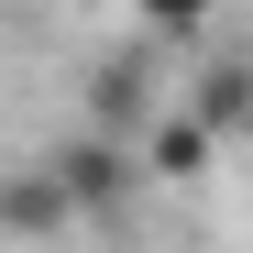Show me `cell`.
Instances as JSON below:
<instances>
[{"label": "cell", "instance_id": "obj_3", "mask_svg": "<svg viewBox=\"0 0 253 253\" xmlns=\"http://www.w3.org/2000/svg\"><path fill=\"white\" fill-rule=\"evenodd\" d=\"M0 220H11V231H66V198L44 187V165H33L22 187H0Z\"/></svg>", "mask_w": 253, "mask_h": 253}, {"label": "cell", "instance_id": "obj_1", "mask_svg": "<svg viewBox=\"0 0 253 253\" xmlns=\"http://www.w3.org/2000/svg\"><path fill=\"white\" fill-rule=\"evenodd\" d=\"M44 187L66 198V220H77V209H121V198L143 187V154L110 143V132H66V143L44 154Z\"/></svg>", "mask_w": 253, "mask_h": 253}, {"label": "cell", "instance_id": "obj_2", "mask_svg": "<svg viewBox=\"0 0 253 253\" xmlns=\"http://www.w3.org/2000/svg\"><path fill=\"white\" fill-rule=\"evenodd\" d=\"M143 176H198V165H209V132H198V121L187 110H165V121H143Z\"/></svg>", "mask_w": 253, "mask_h": 253}]
</instances>
